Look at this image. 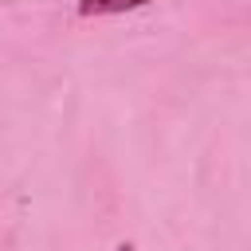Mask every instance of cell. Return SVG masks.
Here are the masks:
<instances>
[{
    "label": "cell",
    "instance_id": "6da1fadb",
    "mask_svg": "<svg viewBox=\"0 0 251 251\" xmlns=\"http://www.w3.org/2000/svg\"><path fill=\"white\" fill-rule=\"evenodd\" d=\"M149 0H78V16H118V12H133Z\"/></svg>",
    "mask_w": 251,
    "mask_h": 251
},
{
    "label": "cell",
    "instance_id": "7a4b0ae2",
    "mask_svg": "<svg viewBox=\"0 0 251 251\" xmlns=\"http://www.w3.org/2000/svg\"><path fill=\"white\" fill-rule=\"evenodd\" d=\"M114 251H137V247H133V243H129V239H122V243H118V247H114Z\"/></svg>",
    "mask_w": 251,
    "mask_h": 251
}]
</instances>
